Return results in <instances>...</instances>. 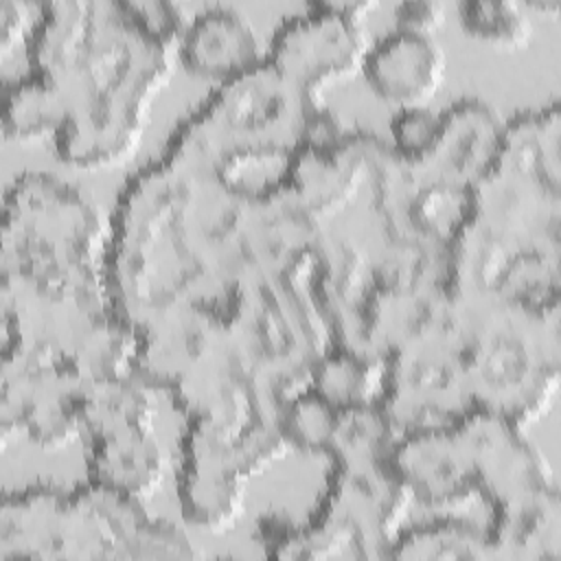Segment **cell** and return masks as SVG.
<instances>
[{
    "label": "cell",
    "mask_w": 561,
    "mask_h": 561,
    "mask_svg": "<svg viewBox=\"0 0 561 561\" xmlns=\"http://www.w3.org/2000/svg\"><path fill=\"white\" fill-rule=\"evenodd\" d=\"M381 53L383 55L377 59V66H375V77L383 94H390L397 99H416L419 94L423 96V92L430 90L434 79L410 70L414 68V70L434 72L432 48L427 46V42L408 39V42L390 44Z\"/></svg>",
    "instance_id": "obj_1"
},
{
    "label": "cell",
    "mask_w": 561,
    "mask_h": 561,
    "mask_svg": "<svg viewBox=\"0 0 561 561\" xmlns=\"http://www.w3.org/2000/svg\"><path fill=\"white\" fill-rule=\"evenodd\" d=\"M401 131H399V140L408 147H414V149H423L425 145L432 142L434 134H436V125L438 123L432 114L427 112H405L401 118Z\"/></svg>",
    "instance_id": "obj_2"
}]
</instances>
